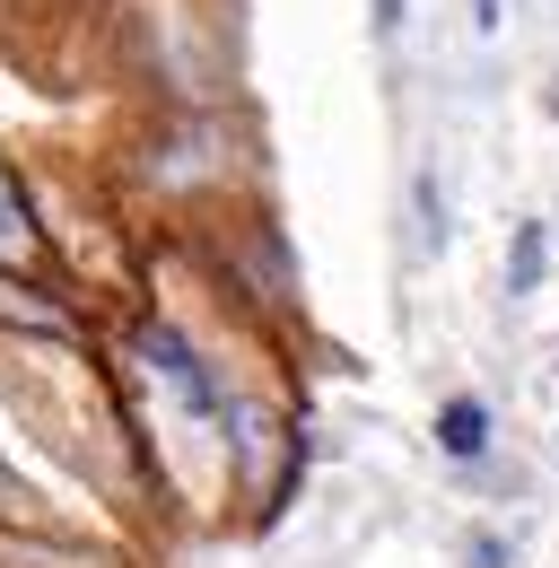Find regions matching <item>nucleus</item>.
<instances>
[{"mask_svg": "<svg viewBox=\"0 0 559 568\" xmlns=\"http://www.w3.org/2000/svg\"><path fill=\"white\" fill-rule=\"evenodd\" d=\"M437 446H446L455 464H481L489 455V403L481 394H455V403L437 412Z\"/></svg>", "mask_w": 559, "mask_h": 568, "instance_id": "f03ea898", "label": "nucleus"}, {"mask_svg": "<svg viewBox=\"0 0 559 568\" xmlns=\"http://www.w3.org/2000/svg\"><path fill=\"white\" fill-rule=\"evenodd\" d=\"M367 9H376V18H367L376 36H403V9H411V0H367Z\"/></svg>", "mask_w": 559, "mask_h": 568, "instance_id": "39448f33", "label": "nucleus"}, {"mask_svg": "<svg viewBox=\"0 0 559 568\" xmlns=\"http://www.w3.org/2000/svg\"><path fill=\"white\" fill-rule=\"evenodd\" d=\"M18 254H27V202H18V184L0 166V263H18Z\"/></svg>", "mask_w": 559, "mask_h": 568, "instance_id": "20e7f679", "label": "nucleus"}, {"mask_svg": "<svg viewBox=\"0 0 559 568\" xmlns=\"http://www.w3.org/2000/svg\"><path fill=\"white\" fill-rule=\"evenodd\" d=\"M498 9H507V0H472V27H481V36H498Z\"/></svg>", "mask_w": 559, "mask_h": 568, "instance_id": "423d86ee", "label": "nucleus"}, {"mask_svg": "<svg viewBox=\"0 0 559 568\" xmlns=\"http://www.w3.org/2000/svg\"><path fill=\"white\" fill-rule=\"evenodd\" d=\"M542 263H551V236H542V219H525V227H516V245H507V288H516V297H533Z\"/></svg>", "mask_w": 559, "mask_h": 568, "instance_id": "7ed1b4c3", "label": "nucleus"}, {"mask_svg": "<svg viewBox=\"0 0 559 568\" xmlns=\"http://www.w3.org/2000/svg\"><path fill=\"white\" fill-rule=\"evenodd\" d=\"M140 358L166 376V394L193 412V420H227V394H218V376H210V358L184 342V333H166V324H149L140 333Z\"/></svg>", "mask_w": 559, "mask_h": 568, "instance_id": "f257e3e1", "label": "nucleus"}]
</instances>
